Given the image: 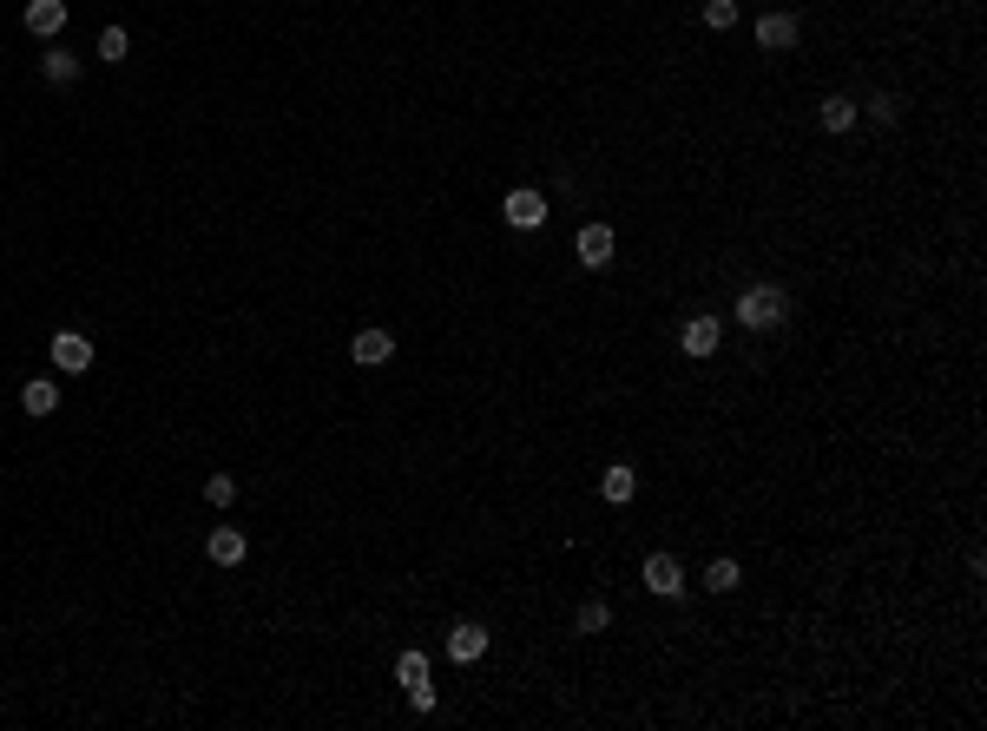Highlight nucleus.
Returning <instances> with one entry per match:
<instances>
[{"mask_svg":"<svg viewBox=\"0 0 987 731\" xmlns=\"http://www.w3.org/2000/svg\"><path fill=\"white\" fill-rule=\"evenodd\" d=\"M501 218L514 224V231H540V224H547V198H540V191H507V205H501Z\"/></svg>","mask_w":987,"mask_h":731,"instance_id":"3","label":"nucleus"},{"mask_svg":"<svg viewBox=\"0 0 987 731\" xmlns=\"http://www.w3.org/2000/svg\"><path fill=\"white\" fill-rule=\"evenodd\" d=\"M349 356H356V369H382V363L395 356V336H389V330H356Z\"/></svg>","mask_w":987,"mask_h":731,"instance_id":"7","label":"nucleus"},{"mask_svg":"<svg viewBox=\"0 0 987 731\" xmlns=\"http://www.w3.org/2000/svg\"><path fill=\"white\" fill-rule=\"evenodd\" d=\"M126 47H132L126 27H106V33H99V53H106V60H126Z\"/></svg>","mask_w":987,"mask_h":731,"instance_id":"21","label":"nucleus"},{"mask_svg":"<svg viewBox=\"0 0 987 731\" xmlns=\"http://www.w3.org/2000/svg\"><path fill=\"white\" fill-rule=\"evenodd\" d=\"M606 620H612L606 600H586V606H580V633H606Z\"/></svg>","mask_w":987,"mask_h":731,"instance_id":"20","label":"nucleus"},{"mask_svg":"<svg viewBox=\"0 0 987 731\" xmlns=\"http://www.w3.org/2000/svg\"><path fill=\"white\" fill-rule=\"evenodd\" d=\"M53 369H66V376L93 369V343H86L79 330H60V336H53Z\"/></svg>","mask_w":987,"mask_h":731,"instance_id":"5","label":"nucleus"},{"mask_svg":"<svg viewBox=\"0 0 987 731\" xmlns=\"http://www.w3.org/2000/svg\"><path fill=\"white\" fill-rule=\"evenodd\" d=\"M823 126H830V132H849V126H856V106H849L843 93H836V99H823Z\"/></svg>","mask_w":987,"mask_h":731,"instance_id":"16","label":"nucleus"},{"mask_svg":"<svg viewBox=\"0 0 987 731\" xmlns=\"http://www.w3.org/2000/svg\"><path fill=\"white\" fill-rule=\"evenodd\" d=\"M784 317H790V297L777 284H757V290L737 297V323H744V330H777Z\"/></svg>","mask_w":987,"mask_h":731,"instance_id":"1","label":"nucleus"},{"mask_svg":"<svg viewBox=\"0 0 987 731\" xmlns=\"http://www.w3.org/2000/svg\"><path fill=\"white\" fill-rule=\"evenodd\" d=\"M599 494H606V501H612V508H626V501H632V494H639V475H632V468H626V461H612V468H606V475H599Z\"/></svg>","mask_w":987,"mask_h":731,"instance_id":"11","label":"nucleus"},{"mask_svg":"<svg viewBox=\"0 0 987 731\" xmlns=\"http://www.w3.org/2000/svg\"><path fill=\"white\" fill-rule=\"evenodd\" d=\"M204 501H211V508H231V501H237V481L231 475H211V481H204Z\"/></svg>","mask_w":987,"mask_h":731,"instance_id":"18","label":"nucleus"},{"mask_svg":"<svg viewBox=\"0 0 987 731\" xmlns=\"http://www.w3.org/2000/svg\"><path fill=\"white\" fill-rule=\"evenodd\" d=\"M645 587H652L658 600H678V593H685V567H678L672 554H652L645 560Z\"/></svg>","mask_w":987,"mask_h":731,"instance_id":"4","label":"nucleus"},{"mask_svg":"<svg viewBox=\"0 0 987 731\" xmlns=\"http://www.w3.org/2000/svg\"><path fill=\"white\" fill-rule=\"evenodd\" d=\"M869 112H876L882 126H895V112H902V106H895V93H876V99H869Z\"/></svg>","mask_w":987,"mask_h":731,"instance_id":"22","label":"nucleus"},{"mask_svg":"<svg viewBox=\"0 0 987 731\" xmlns=\"http://www.w3.org/2000/svg\"><path fill=\"white\" fill-rule=\"evenodd\" d=\"M60 27H66V0H27V33L60 40Z\"/></svg>","mask_w":987,"mask_h":731,"instance_id":"8","label":"nucleus"},{"mask_svg":"<svg viewBox=\"0 0 987 731\" xmlns=\"http://www.w3.org/2000/svg\"><path fill=\"white\" fill-rule=\"evenodd\" d=\"M40 73H47L53 86H73V80H79V60H73V53H60V47H47V60H40Z\"/></svg>","mask_w":987,"mask_h":731,"instance_id":"15","label":"nucleus"},{"mask_svg":"<svg viewBox=\"0 0 987 731\" xmlns=\"http://www.w3.org/2000/svg\"><path fill=\"white\" fill-rule=\"evenodd\" d=\"M395 679H402V692H408L415 712H435V679H428V659H422V652H402V659H395Z\"/></svg>","mask_w":987,"mask_h":731,"instance_id":"2","label":"nucleus"},{"mask_svg":"<svg viewBox=\"0 0 987 731\" xmlns=\"http://www.w3.org/2000/svg\"><path fill=\"white\" fill-rule=\"evenodd\" d=\"M718 317H685V356H711L718 350Z\"/></svg>","mask_w":987,"mask_h":731,"instance_id":"12","label":"nucleus"},{"mask_svg":"<svg viewBox=\"0 0 987 731\" xmlns=\"http://www.w3.org/2000/svg\"><path fill=\"white\" fill-rule=\"evenodd\" d=\"M612 251H619V238H612V224H586L580 231V264L586 271H606Z\"/></svg>","mask_w":987,"mask_h":731,"instance_id":"6","label":"nucleus"},{"mask_svg":"<svg viewBox=\"0 0 987 731\" xmlns=\"http://www.w3.org/2000/svg\"><path fill=\"white\" fill-rule=\"evenodd\" d=\"M481 652H487V626H455V633H448V659H455V666H474Z\"/></svg>","mask_w":987,"mask_h":731,"instance_id":"9","label":"nucleus"},{"mask_svg":"<svg viewBox=\"0 0 987 731\" xmlns=\"http://www.w3.org/2000/svg\"><path fill=\"white\" fill-rule=\"evenodd\" d=\"M705 27H737V0H705Z\"/></svg>","mask_w":987,"mask_h":731,"instance_id":"19","label":"nucleus"},{"mask_svg":"<svg viewBox=\"0 0 987 731\" xmlns=\"http://www.w3.org/2000/svg\"><path fill=\"white\" fill-rule=\"evenodd\" d=\"M757 47H797V14H764L757 20Z\"/></svg>","mask_w":987,"mask_h":731,"instance_id":"10","label":"nucleus"},{"mask_svg":"<svg viewBox=\"0 0 987 731\" xmlns=\"http://www.w3.org/2000/svg\"><path fill=\"white\" fill-rule=\"evenodd\" d=\"M20 409H27V415H53V409H60V389H53V376H33L27 389H20Z\"/></svg>","mask_w":987,"mask_h":731,"instance_id":"13","label":"nucleus"},{"mask_svg":"<svg viewBox=\"0 0 987 731\" xmlns=\"http://www.w3.org/2000/svg\"><path fill=\"white\" fill-rule=\"evenodd\" d=\"M211 560H218V567H237V560H244V534H237V527H211Z\"/></svg>","mask_w":987,"mask_h":731,"instance_id":"14","label":"nucleus"},{"mask_svg":"<svg viewBox=\"0 0 987 731\" xmlns=\"http://www.w3.org/2000/svg\"><path fill=\"white\" fill-rule=\"evenodd\" d=\"M705 587L711 593H731L737 587V560H711V567H705Z\"/></svg>","mask_w":987,"mask_h":731,"instance_id":"17","label":"nucleus"}]
</instances>
